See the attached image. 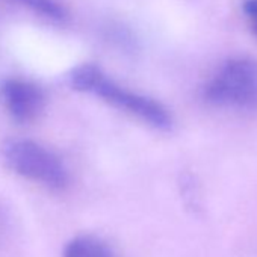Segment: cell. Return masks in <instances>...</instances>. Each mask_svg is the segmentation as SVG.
Listing matches in <instances>:
<instances>
[{"instance_id":"obj_1","label":"cell","mask_w":257,"mask_h":257,"mask_svg":"<svg viewBox=\"0 0 257 257\" xmlns=\"http://www.w3.org/2000/svg\"><path fill=\"white\" fill-rule=\"evenodd\" d=\"M70 85L80 92H88L109 106L122 110L134 118L162 132L171 131L173 115L165 104L153 97L128 89L107 77L97 65L83 64L70 73Z\"/></svg>"},{"instance_id":"obj_2","label":"cell","mask_w":257,"mask_h":257,"mask_svg":"<svg viewBox=\"0 0 257 257\" xmlns=\"http://www.w3.org/2000/svg\"><path fill=\"white\" fill-rule=\"evenodd\" d=\"M203 98L215 107L257 112V59L246 55L225 59L206 80Z\"/></svg>"},{"instance_id":"obj_3","label":"cell","mask_w":257,"mask_h":257,"mask_svg":"<svg viewBox=\"0 0 257 257\" xmlns=\"http://www.w3.org/2000/svg\"><path fill=\"white\" fill-rule=\"evenodd\" d=\"M7 165L49 191L62 192L70 185V173L62 159L50 149L31 140H13L4 147Z\"/></svg>"},{"instance_id":"obj_4","label":"cell","mask_w":257,"mask_h":257,"mask_svg":"<svg viewBox=\"0 0 257 257\" xmlns=\"http://www.w3.org/2000/svg\"><path fill=\"white\" fill-rule=\"evenodd\" d=\"M5 110L17 122H32L40 118L46 106L44 91L26 79H8L0 88Z\"/></svg>"},{"instance_id":"obj_5","label":"cell","mask_w":257,"mask_h":257,"mask_svg":"<svg viewBox=\"0 0 257 257\" xmlns=\"http://www.w3.org/2000/svg\"><path fill=\"white\" fill-rule=\"evenodd\" d=\"M62 257H118L115 251L100 237L80 234L73 237L64 248Z\"/></svg>"},{"instance_id":"obj_6","label":"cell","mask_w":257,"mask_h":257,"mask_svg":"<svg viewBox=\"0 0 257 257\" xmlns=\"http://www.w3.org/2000/svg\"><path fill=\"white\" fill-rule=\"evenodd\" d=\"M19 2L35 14L52 22H64L68 17L67 8L59 0H19Z\"/></svg>"},{"instance_id":"obj_7","label":"cell","mask_w":257,"mask_h":257,"mask_svg":"<svg viewBox=\"0 0 257 257\" xmlns=\"http://www.w3.org/2000/svg\"><path fill=\"white\" fill-rule=\"evenodd\" d=\"M242 13L249 29L257 37V0H242Z\"/></svg>"}]
</instances>
